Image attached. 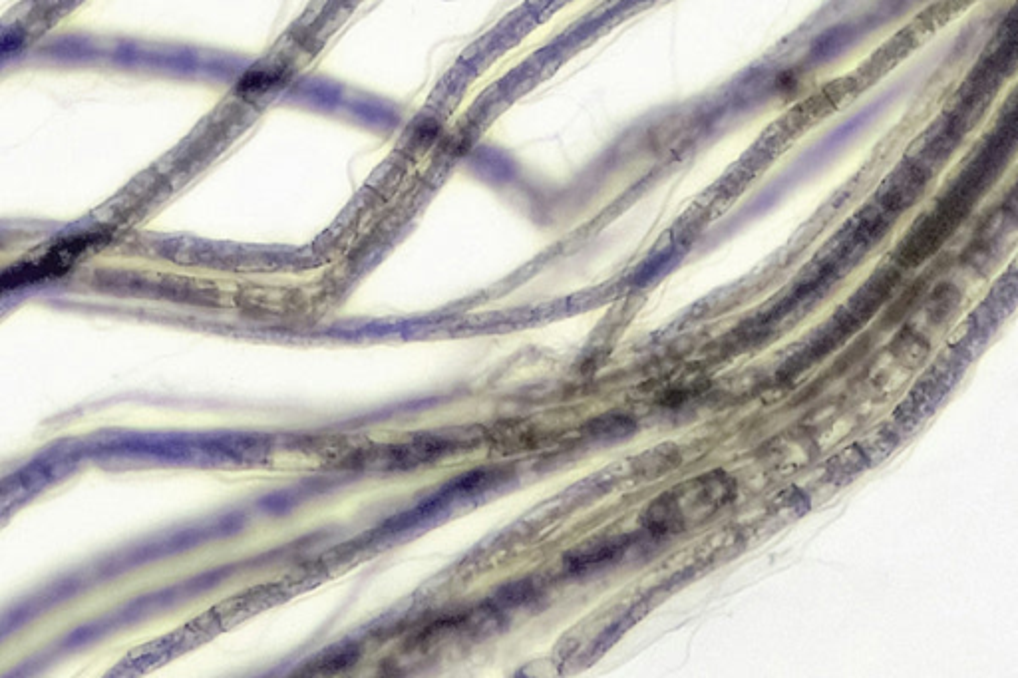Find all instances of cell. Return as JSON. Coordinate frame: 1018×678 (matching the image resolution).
Segmentation results:
<instances>
[]
</instances>
